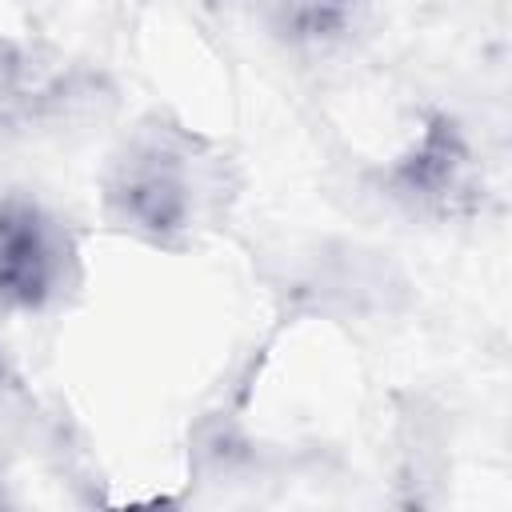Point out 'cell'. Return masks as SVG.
Instances as JSON below:
<instances>
[{
  "mask_svg": "<svg viewBox=\"0 0 512 512\" xmlns=\"http://www.w3.org/2000/svg\"><path fill=\"white\" fill-rule=\"evenodd\" d=\"M0 512H4V508H0Z\"/></svg>",
  "mask_w": 512,
  "mask_h": 512,
  "instance_id": "obj_6",
  "label": "cell"
},
{
  "mask_svg": "<svg viewBox=\"0 0 512 512\" xmlns=\"http://www.w3.org/2000/svg\"><path fill=\"white\" fill-rule=\"evenodd\" d=\"M392 188L396 196L432 208V212H456L472 196V152L460 136V128L448 116H428L416 144L392 164Z\"/></svg>",
  "mask_w": 512,
  "mask_h": 512,
  "instance_id": "obj_2",
  "label": "cell"
},
{
  "mask_svg": "<svg viewBox=\"0 0 512 512\" xmlns=\"http://www.w3.org/2000/svg\"><path fill=\"white\" fill-rule=\"evenodd\" d=\"M352 20L348 8H328V4H300V8H284L280 12V28L292 40H332L344 32V24Z\"/></svg>",
  "mask_w": 512,
  "mask_h": 512,
  "instance_id": "obj_4",
  "label": "cell"
},
{
  "mask_svg": "<svg viewBox=\"0 0 512 512\" xmlns=\"http://www.w3.org/2000/svg\"><path fill=\"white\" fill-rule=\"evenodd\" d=\"M56 284V240L48 216L28 200L0 204V300L44 308Z\"/></svg>",
  "mask_w": 512,
  "mask_h": 512,
  "instance_id": "obj_3",
  "label": "cell"
},
{
  "mask_svg": "<svg viewBox=\"0 0 512 512\" xmlns=\"http://www.w3.org/2000/svg\"><path fill=\"white\" fill-rule=\"evenodd\" d=\"M108 208L124 228H136L152 240L180 232L192 212L180 160L160 144L132 148L108 180Z\"/></svg>",
  "mask_w": 512,
  "mask_h": 512,
  "instance_id": "obj_1",
  "label": "cell"
},
{
  "mask_svg": "<svg viewBox=\"0 0 512 512\" xmlns=\"http://www.w3.org/2000/svg\"><path fill=\"white\" fill-rule=\"evenodd\" d=\"M104 512H180V500L176 496H148V500L116 504V508H104Z\"/></svg>",
  "mask_w": 512,
  "mask_h": 512,
  "instance_id": "obj_5",
  "label": "cell"
}]
</instances>
